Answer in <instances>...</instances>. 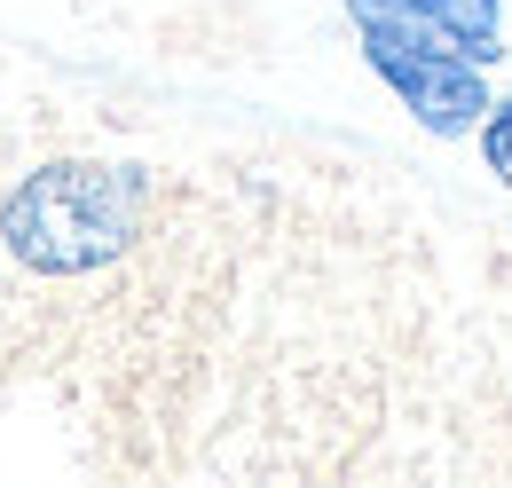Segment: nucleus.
Here are the masks:
<instances>
[{"mask_svg": "<svg viewBox=\"0 0 512 488\" xmlns=\"http://www.w3.org/2000/svg\"><path fill=\"white\" fill-rule=\"evenodd\" d=\"M363 63L410 103V119L426 126V134H442V142L481 134L489 111H497V95L481 87V63L473 56H434V48H410L394 32H363Z\"/></svg>", "mask_w": 512, "mask_h": 488, "instance_id": "f257e3e1", "label": "nucleus"}, {"mask_svg": "<svg viewBox=\"0 0 512 488\" xmlns=\"http://www.w3.org/2000/svg\"><path fill=\"white\" fill-rule=\"evenodd\" d=\"M434 16L457 32V48H465L473 63L505 56V16H497V0H434Z\"/></svg>", "mask_w": 512, "mask_h": 488, "instance_id": "f03ea898", "label": "nucleus"}, {"mask_svg": "<svg viewBox=\"0 0 512 488\" xmlns=\"http://www.w3.org/2000/svg\"><path fill=\"white\" fill-rule=\"evenodd\" d=\"M481 158H489V174L512 189V103L489 111V126H481Z\"/></svg>", "mask_w": 512, "mask_h": 488, "instance_id": "7ed1b4c3", "label": "nucleus"}]
</instances>
